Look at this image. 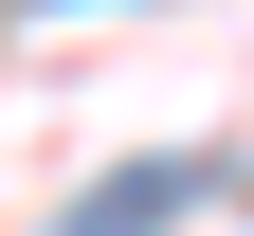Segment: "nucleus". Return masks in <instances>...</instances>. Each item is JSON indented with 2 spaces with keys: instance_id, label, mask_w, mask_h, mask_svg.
Listing matches in <instances>:
<instances>
[{
  "instance_id": "1",
  "label": "nucleus",
  "mask_w": 254,
  "mask_h": 236,
  "mask_svg": "<svg viewBox=\"0 0 254 236\" xmlns=\"http://www.w3.org/2000/svg\"><path fill=\"white\" fill-rule=\"evenodd\" d=\"M200 182H218L200 146H164V163H109V182H91V200H73V218H55V236H164V218H182V200H200Z\"/></svg>"
}]
</instances>
